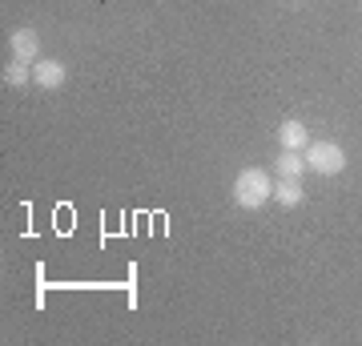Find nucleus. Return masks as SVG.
Here are the masks:
<instances>
[{
  "mask_svg": "<svg viewBox=\"0 0 362 346\" xmlns=\"http://www.w3.org/2000/svg\"><path fill=\"white\" fill-rule=\"evenodd\" d=\"M8 49H13V61H25V64H37L40 61V33L37 28H16L8 33Z\"/></svg>",
  "mask_w": 362,
  "mask_h": 346,
  "instance_id": "nucleus-3",
  "label": "nucleus"
},
{
  "mask_svg": "<svg viewBox=\"0 0 362 346\" xmlns=\"http://www.w3.org/2000/svg\"><path fill=\"white\" fill-rule=\"evenodd\" d=\"M33 81H37L40 89H61V85H65V64L52 61V57H40V61L33 64Z\"/></svg>",
  "mask_w": 362,
  "mask_h": 346,
  "instance_id": "nucleus-5",
  "label": "nucleus"
},
{
  "mask_svg": "<svg viewBox=\"0 0 362 346\" xmlns=\"http://www.w3.org/2000/svg\"><path fill=\"white\" fill-rule=\"evenodd\" d=\"M302 154H306V166L314 173H322V178H338L346 169V149L338 142H310Z\"/></svg>",
  "mask_w": 362,
  "mask_h": 346,
  "instance_id": "nucleus-2",
  "label": "nucleus"
},
{
  "mask_svg": "<svg viewBox=\"0 0 362 346\" xmlns=\"http://www.w3.org/2000/svg\"><path fill=\"white\" fill-rule=\"evenodd\" d=\"M274 202L282 205V209H298V205L306 202V193H302V178H278V181H274Z\"/></svg>",
  "mask_w": 362,
  "mask_h": 346,
  "instance_id": "nucleus-6",
  "label": "nucleus"
},
{
  "mask_svg": "<svg viewBox=\"0 0 362 346\" xmlns=\"http://www.w3.org/2000/svg\"><path fill=\"white\" fill-rule=\"evenodd\" d=\"M306 154H298V149H282V154H278V161H274V173H278V178H302V173H306Z\"/></svg>",
  "mask_w": 362,
  "mask_h": 346,
  "instance_id": "nucleus-7",
  "label": "nucleus"
},
{
  "mask_svg": "<svg viewBox=\"0 0 362 346\" xmlns=\"http://www.w3.org/2000/svg\"><path fill=\"white\" fill-rule=\"evenodd\" d=\"M278 145H282V149H298V154H302V149L310 145V129L302 125L298 117H286L282 125H278Z\"/></svg>",
  "mask_w": 362,
  "mask_h": 346,
  "instance_id": "nucleus-4",
  "label": "nucleus"
},
{
  "mask_svg": "<svg viewBox=\"0 0 362 346\" xmlns=\"http://www.w3.org/2000/svg\"><path fill=\"white\" fill-rule=\"evenodd\" d=\"M28 81H33V69H28L25 61L4 64V85H16V89H21V85H28Z\"/></svg>",
  "mask_w": 362,
  "mask_h": 346,
  "instance_id": "nucleus-8",
  "label": "nucleus"
},
{
  "mask_svg": "<svg viewBox=\"0 0 362 346\" xmlns=\"http://www.w3.org/2000/svg\"><path fill=\"white\" fill-rule=\"evenodd\" d=\"M266 202H274V178L262 166H246L233 178V205L238 209H262Z\"/></svg>",
  "mask_w": 362,
  "mask_h": 346,
  "instance_id": "nucleus-1",
  "label": "nucleus"
}]
</instances>
